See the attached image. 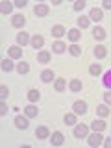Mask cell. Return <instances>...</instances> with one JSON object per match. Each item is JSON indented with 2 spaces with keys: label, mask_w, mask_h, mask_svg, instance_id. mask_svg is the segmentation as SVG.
I'll list each match as a JSON object with an SVG mask.
<instances>
[{
  "label": "cell",
  "mask_w": 111,
  "mask_h": 148,
  "mask_svg": "<svg viewBox=\"0 0 111 148\" xmlns=\"http://www.w3.org/2000/svg\"><path fill=\"white\" fill-rule=\"evenodd\" d=\"M69 52H71L72 56H80V54H82L80 45H71V46H69Z\"/></svg>",
  "instance_id": "cell-31"
},
{
  "label": "cell",
  "mask_w": 111,
  "mask_h": 148,
  "mask_svg": "<svg viewBox=\"0 0 111 148\" xmlns=\"http://www.w3.org/2000/svg\"><path fill=\"white\" fill-rule=\"evenodd\" d=\"M2 69H4L6 72H11L13 69H15V65H13V59H11V58H9V59L6 58V59L2 61Z\"/></svg>",
  "instance_id": "cell-21"
},
{
  "label": "cell",
  "mask_w": 111,
  "mask_h": 148,
  "mask_svg": "<svg viewBox=\"0 0 111 148\" xmlns=\"http://www.w3.org/2000/svg\"><path fill=\"white\" fill-rule=\"evenodd\" d=\"M8 95H9V91H8V87L6 85H2L0 87V98H2V102L8 98Z\"/></svg>",
  "instance_id": "cell-34"
},
{
  "label": "cell",
  "mask_w": 111,
  "mask_h": 148,
  "mask_svg": "<svg viewBox=\"0 0 111 148\" xmlns=\"http://www.w3.org/2000/svg\"><path fill=\"white\" fill-rule=\"evenodd\" d=\"M11 24L15 26V28H22L26 24V18H24V15H13V18H11Z\"/></svg>",
  "instance_id": "cell-10"
},
{
  "label": "cell",
  "mask_w": 111,
  "mask_h": 148,
  "mask_svg": "<svg viewBox=\"0 0 111 148\" xmlns=\"http://www.w3.org/2000/svg\"><path fill=\"white\" fill-rule=\"evenodd\" d=\"M69 89H71L72 92H78V91H82V82H80V80H72L71 83H69Z\"/></svg>",
  "instance_id": "cell-24"
},
{
  "label": "cell",
  "mask_w": 111,
  "mask_h": 148,
  "mask_svg": "<svg viewBox=\"0 0 111 148\" xmlns=\"http://www.w3.org/2000/svg\"><path fill=\"white\" fill-rule=\"evenodd\" d=\"M106 54H108L106 46L104 45H96V48H95V56H96V58H98V59H104Z\"/></svg>",
  "instance_id": "cell-16"
},
{
  "label": "cell",
  "mask_w": 111,
  "mask_h": 148,
  "mask_svg": "<svg viewBox=\"0 0 111 148\" xmlns=\"http://www.w3.org/2000/svg\"><path fill=\"white\" fill-rule=\"evenodd\" d=\"M30 43H32L34 48H43V46H45V37L43 35H34Z\"/></svg>",
  "instance_id": "cell-9"
},
{
  "label": "cell",
  "mask_w": 111,
  "mask_h": 148,
  "mask_svg": "<svg viewBox=\"0 0 111 148\" xmlns=\"http://www.w3.org/2000/svg\"><path fill=\"white\" fill-rule=\"evenodd\" d=\"M13 9V4L11 2H2L0 4V11H2V15H9Z\"/></svg>",
  "instance_id": "cell-20"
},
{
  "label": "cell",
  "mask_w": 111,
  "mask_h": 148,
  "mask_svg": "<svg viewBox=\"0 0 111 148\" xmlns=\"http://www.w3.org/2000/svg\"><path fill=\"white\" fill-rule=\"evenodd\" d=\"M41 80H43L45 83H50L54 80V71H50V69H45L43 72H41Z\"/></svg>",
  "instance_id": "cell-12"
},
{
  "label": "cell",
  "mask_w": 111,
  "mask_h": 148,
  "mask_svg": "<svg viewBox=\"0 0 111 148\" xmlns=\"http://www.w3.org/2000/svg\"><path fill=\"white\" fill-rule=\"evenodd\" d=\"M56 91H58V92H61V91H65V80H63V78H59V80H56Z\"/></svg>",
  "instance_id": "cell-32"
},
{
  "label": "cell",
  "mask_w": 111,
  "mask_h": 148,
  "mask_svg": "<svg viewBox=\"0 0 111 148\" xmlns=\"http://www.w3.org/2000/svg\"><path fill=\"white\" fill-rule=\"evenodd\" d=\"M0 113H2V115H6V113H8V106H6V104L0 106Z\"/></svg>",
  "instance_id": "cell-38"
},
{
  "label": "cell",
  "mask_w": 111,
  "mask_h": 148,
  "mask_svg": "<svg viewBox=\"0 0 111 148\" xmlns=\"http://www.w3.org/2000/svg\"><path fill=\"white\" fill-rule=\"evenodd\" d=\"M39 98H41V92L37 91V89H32L30 92H28V100H30L32 104H35V102H39Z\"/></svg>",
  "instance_id": "cell-18"
},
{
  "label": "cell",
  "mask_w": 111,
  "mask_h": 148,
  "mask_svg": "<svg viewBox=\"0 0 111 148\" xmlns=\"http://www.w3.org/2000/svg\"><path fill=\"white\" fill-rule=\"evenodd\" d=\"M92 37H95V39H98V41L106 39V30L102 26H96L95 30H92Z\"/></svg>",
  "instance_id": "cell-13"
},
{
  "label": "cell",
  "mask_w": 111,
  "mask_h": 148,
  "mask_svg": "<svg viewBox=\"0 0 111 148\" xmlns=\"http://www.w3.org/2000/svg\"><path fill=\"white\" fill-rule=\"evenodd\" d=\"M37 59H39V63H48L50 61V52H41L37 56Z\"/></svg>",
  "instance_id": "cell-29"
},
{
  "label": "cell",
  "mask_w": 111,
  "mask_h": 148,
  "mask_svg": "<svg viewBox=\"0 0 111 148\" xmlns=\"http://www.w3.org/2000/svg\"><path fill=\"white\" fill-rule=\"evenodd\" d=\"M26 4H28L26 0H17V2H15V6H17V8H24Z\"/></svg>",
  "instance_id": "cell-37"
},
{
  "label": "cell",
  "mask_w": 111,
  "mask_h": 148,
  "mask_svg": "<svg viewBox=\"0 0 111 148\" xmlns=\"http://www.w3.org/2000/svg\"><path fill=\"white\" fill-rule=\"evenodd\" d=\"M96 113H98L102 119H106L109 115V108H108V106H98V108H96Z\"/></svg>",
  "instance_id": "cell-28"
},
{
  "label": "cell",
  "mask_w": 111,
  "mask_h": 148,
  "mask_svg": "<svg viewBox=\"0 0 111 148\" xmlns=\"http://www.w3.org/2000/svg\"><path fill=\"white\" fill-rule=\"evenodd\" d=\"M30 41H32V39H30V35H28L26 32H21V34L17 35V43H18V45H28Z\"/></svg>",
  "instance_id": "cell-17"
},
{
  "label": "cell",
  "mask_w": 111,
  "mask_h": 148,
  "mask_svg": "<svg viewBox=\"0 0 111 148\" xmlns=\"http://www.w3.org/2000/svg\"><path fill=\"white\" fill-rule=\"evenodd\" d=\"M104 8L106 9H111V0H104Z\"/></svg>",
  "instance_id": "cell-39"
},
{
  "label": "cell",
  "mask_w": 111,
  "mask_h": 148,
  "mask_svg": "<svg viewBox=\"0 0 111 148\" xmlns=\"http://www.w3.org/2000/svg\"><path fill=\"white\" fill-rule=\"evenodd\" d=\"M50 143H52V146H61L63 143H65L63 133H61V132H54L52 137H50Z\"/></svg>",
  "instance_id": "cell-3"
},
{
  "label": "cell",
  "mask_w": 111,
  "mask_h": 148,
  "mask_svg": "<svg viewBox=\"0 0 111 148\" xmlns=\"http://www.w3.org/2000/svg\"><path fill=\"white\" fill-rule=\"evenodd\" d=\"M87 132H89V128H87L85 124H78V126L74 128V137H76V139H83L87 135Z\"/></svg>",
  "instance_id": "cell-4"
},
{
  "label": "cell",
  "mask_w": 111,
  "mask_h": 148,
  "mask_svg": "<svg viewBox=\"0 0 111 148\" xmlns=\"http://www.w3.org/2000/svg\"><path fill=\"white\" fill-rule=\"evenodd\" d=\"M15 126L18 128V130H26L28 126H30V117H22V115H17L15 117Z\"/></svg>",
  "instance_id": "cell-1"
},
{
  "label": "cell",
  "mask_w": 111,
  "mask_h": 148,
  "mask_svg": "<svg viewBox=\"0 0 111 148\" xmlns=\"http://www.w3.org/2000/svg\"><path fill=\"white\" fill-rule=\"evenodd\" d=\"M65 48H67V46H65L63 41H56V43L52 45V50H54L56 54H63V52H65Z\"/></svg>",
  "instance_id": "cell-19"
},
{
  "label": "cell",
  "mask_w": 111,
  "mask_h": 148,
  "mask_svg": "<svg viewBox=\"0 0 111 148\" xmlns=\"http://www.w3.org/2000/svg\"><path fill=\"white\" fill-rule=\"evenodd\" d=\"M83 8H85V2H83V0H78V2H74V9H76V11H82Z\"/></svg>",
  "instance_id": "cell-35"
},
{
  "label": "cell",
  "mask_w": 111,
  "mask_h": 148,
  "mask_svg": "<svg viewBox=\"0 0 111 148\" xmlns=\"http://www.w3.org/2000/svg\"><path fill=\"white\" fill-rule=\"evenodd\" d=\"M24 115H26V117H30V119H34V117L39 115V109H37V106L30 104V106H26V108H24Z\"/></svg>",
  "instance_id": "cell-8"
},
{
  "label": "cell",
  "mask_w": 111,
  "mask_h": 148,
  "mask_svg": "<svg viewBox=\"0 0 111 148\" xmlns=\"http://www.w3.org/2000/svg\"><path fill=\"white\" fill-rule=\"evenodd\" d=\"M89 15H91V18H92L95 22H98V21H102V17H104V11H102L100 8H92Z\"/></svg>",
  "instance_id": "cell-11"
},
{
  "label": "cell",
  "mask_w": 111,
  "mask_h": 148,
  "mask_svg": "<svg viewBox=\"0 0 111 148\" xmlns=\"http://www.w3.org/2000/svg\"><path fill=\"white\" fill-rule=\"evenodd\" d=\"M78 26H80V28H87V26H89V17L82 15L80 18H78Z\"/></svg>",
  "instance_id": "cell-30"
},
{
  "label": "cell",
  "mask_w": 111,
  "mask_h": 148,
  "mask_svg": "<svg viewBox=\"0 0 111 148\" xmlns=\"http://www.w3.org/2000/svg\"><path fill=\"white\" fill-rule=\"evenodd\" d=\"M91 128L95 130V132H104V130H106V122H104V120H100V119L98 120L95 119V120H92V124H91Z\"/></svg>",
  "instance_id": "cell-15"
},
{
  "label": "cell",
  "mask_w": 111,
  "mask_h": 148,
  "mask_svg": "<svg viewBox=\"0 0 111 148\" xmlns=\"http://www.w3.org/2000/svg\"><path fill=\"white\" fill-rule=\"evenodd\" d=\"M80 37H82V32L80 30H69V39H71L72 43H76Z\"/></svg>",
  "instance_id": "cell-27"
},
{
  "label": "cell",
  "mask_w": 111,
  "mask_h": 148,
  "mask_svg": "<svg viewBox=\"0 0 111 148\" xmlns=\"http://www.w3.org/2000/svg\"><path fill=\"white\" fill-rule=\"evenodd\" d=\"M48 128H46V126H39V128H37L35 130V137L37 139H46V137H48Z\"/></svg>",
  "instance_id": "cell-14"
},
{
  "label": "cell",
  "mask_w": 111,
  "mask_h": 148,
  "mask_svg": "<svg viewBox=\"0 0 111 148\" xmlns=\"http://www.w3.org/2000/svg\"><path fill=\"white\" fill-rule=\"evenodd\" d=\"M52 35H54V37H61V35H65V28H63L61 24H56V26L52 28Z\"/></svg>",
  "instance_id": "cell-25"
},
{
  "label": "cell",
  "mask_w": 111,
  "mask_h": 148,
  "mask_svg": "<svg viewBox=\"0 0 111 148\" xmlns=\"http://www.w3.org/2000/svg\"><path fill=\"white\" fill-rule=\"evenodd\" d=\"M104 102H106V104H111V91L104 92Z\"/></svg>",
  "instance_id": "cell-36"
},
{
  "label": "cell",
  "mask_w": 111,
  "mask_h": 148,
  "mask_svg": "<svg viewBox=\"0 0 111 148\" xmlns=\"http://www.w3.org/2000/svg\"><path fill=\"white\" fill-rule=\"evenodd\" d=\"M102 83H104L106 89H111V69L104 74V76H102Z\"/></svg>",
  "instance_id": "cell-22"
},
{
  "label": "cell",
  "mask_w": 111,
  "mask_h": 148,
  "mask_svg": "<svg viewBox=\"0 0 111 148\" xmlns=\"http://www.w3.org/2000/svg\"><path fill=\"white\" fill-rule=\"evenodd\" d=\"M28 71H30V65H28L26 61H21L17 65V72L18 74H28Z\"/></svg>",
  "instance_id": "cell-23"
},
{
  "label": "cell",
  "mask_w": 111,
  "mask_h": 148,
  "mask_svg": "<svg viewBox=\"0 0 111 148\" xmlns=\"http://www.w3.org/2000/svg\"><path fill=\"white\" fill-rule=\"evenodd\" d=\"M102 133L100 132H95V133H91L89 135V146H92V148H96V146H100L102 145Z\"/></svg>",
  "instance_id": "cell-2"
},
{
  "label": "cell",
  "mask_w": 111,
  "mask_h": 148,
  "mask_svg": "<svg viewBox=\"0 0 111 148\" xmlns=\"http://www.w3.org/2000/svg\"><path fill=\"white\" fill-rule=\"evenodd\" d=\"M34 13L37 17H46L48 15V6H46V4H37L34 8Z\"/></svg>",
  "instance_id": "cell-5"
},
{
  "label": "cell",
  "mask_w": 111,
  "mask_h": 148,
  "mask_svg": "<svg viewBox=\"0 0 111 148\" xmlns=\"http://www.w3.org/2000/svg\"><path fill=\"white\" fill-rule=\"evenodd\" d=\"M87 111V104L83 100H78V102H74V113L76 115H83Z\"/></svg>",
  "instance_id": "cell-7"
},
{
  "label": "cell",
  "mask_w": 111,
  "mask_h": 148,
  "mask_svg": "<svg viewBox=\"0 0 111 148\" xmlns=\"http://www.w3.org/2000/svg\"><path fill=\"white\" fill-rule=\"evenodd\" d=\"M8 56L11 59H22V50L21 46H11V48L8 50Z\"/></svg>",
  "instance_id": "cell-6"
},
{
  "label": "cell",
  "mask_w": 111,
  "mask_h": 148,
  "mask_svg": "<svg viewBox=\"0 0 111 148\" xmlns=\"http://www.w3.org/2000/svg\"><path fill=\"white\" fill-rule=\"evenodd\" d=\"M89 72L92 74V76H98V74L102 72V67H100V65H91V67H89Z\"/></svg>",
  "instance_id": "cell-33"
},
{
  "label": "cell",
  "mask_w": 111,
  "mask_h": 148,
  "mask_svg": "<svg viewBox=\"0 0 111 148\" xmlns=\"http://www.w3.org/2000/svg\"><path fill=\"white\" fill-rule=\"evenodd\" d=\"M104 146H106V148H111V137H109V139H106V141H104Z\"/></svg>",
  "instance_id": "cell-40"
},
{
  "label": "cell",
  "mask_w": 111,
  "mask_h": 148,
  "mask_svg": "<svg viewBox=\"0 0 111 148\" xmlns=\"http://www.w3.org/2000/svg\"><path fill=\"white\" fill-rule=\"evenodd\" d=\"M63 120H65V124H67V126H72V124H76V113H69V115H65Z\"/></svg>",
  "instance_id": "cell-26"
}]
</instances>
